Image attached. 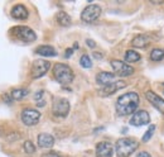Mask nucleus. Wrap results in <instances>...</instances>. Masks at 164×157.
Wrapping results in <instances>:
<instances>
[{
	"label": "nucleus",
	"instance_id": "f257e3e1",
	"mask_svg": "<svg viewBox=\"0 0 164 157\" xmlns=\"http://www.w3.org/2000/svg\"><path fill=\"white\" fill-rule=\"evenodd\" d=\"M139 95L136 93H126L121 95L116 101V112L119 115H129L136 112L139 107Z\"/></svg>",
	"mask_w": 164,
	"mask_h": 157
},
{
	"label": "nucleus",
	"instance_id": "f03ea898",
	"mask_svg": "<svg viewBox=\"0 0 164 157\" xmlns=\"http://www.w3.org/2000/svg\"><path fill=\"white\" fill-rule=\"evenodd\" d=\"M139 147V142L134 138H120L116 142L115 151L117 157H129Z\"/></svg>",
	"mask_w": 164,
	"mask_h": 157
},
{
	"label": "nucleus",
	"instance_id": "7ed1b4c3",
	"mask_svg": "<svg viewBox=\"0 0 164 157\" xmlns=\"http://www.w3.org/2000/svg\"><path fill=\"white\" fill-rule=\"evenodd\" d=\"M53 75L56 77V80L62 84V85H67L71 84L75 78L73 71L71 70L70 66H67L64 63H56L53 67Z\"/></svg>",
	"mask_w": 164,
	"mask_h": 157
},
{
	"label": "nucleus",
	"instance_id": "20e7f679",
	"mask_svg": "<svg viewBox=\"0 0 164 157\" xmlns=\"http://www.w3.org/2000/svg\"><path fill=\"white\" fill-rule=\"evenodd\" d=\"M11 33L23 42H33L37 39V34L34 33V31L29 27H24V25H18V27L11 28Z\"/></svg>",
	"mask_w": 164,
	"mask_h": 157
},
{
	"label": "nucleus",
	"instance_id": "39448f33",
	"mask_svg": "<svg viewBox=\"0 0 164 157\" xmlns=\"http://www.w3.org/2000/svg\"><path fill=\"white\" fill-rule=\"evenodd\" d=\"M68 112H70V103L67 99L63 98H57L53 100V105H52V113L59 117V118H64L67 117Z\"/></svg>",
	"mask_w": 164,
	"mask_h": 157
},
{
	"label": "nucleus",
	"instance_id": "423d86ee",
	"mask_svg": "<svg viewBox=\"0 0 164 157\" xmlns=\"http://www.w3.org/2000/svg\"><path fill=\"white\" fill-rule=\"evenodd\" d=\"M100 15H101V8L96 4H90L81 13V19L85 23H92L97 20Z\"/></svg>",
	"mask_w": 164,
	"mask_h": 157
},
{
	"label": "nucleus",
	"instance_id": "0eeeda50",
	"mask_svg": "<svg viewBox=\"0 0 164 157\" xmlns=\"http://www.w3.org/2000/svg\"><path fill=\"white\" fill-rule=\"evenodd\" d=\"M51 67V62L47 60H35L32 66V77L33 78H39L43 75L47 74V71Z\"/></svg>",
	"mask_w": 164,
	"mask_h": 157
},
{
	"label": "nucleus",
	"instance_id": "6e6552de",
	"mask_svg": "<svg viewBox=\"0 0 164 157\" xmlns=\"http://www.w3.org/2000/svg\"><path fill=\"white\" fill-rule=\"evenodd\" d=\"M111 67L114 70V72L119 76H130L134 74V69L130 66V65H128L126 62L124 61H119V60H113L111 61Z\"/></svg>",
	"mask_w": 164,
	"mask_h": 157
},
{
	"label": "nucleus",
	"instance_id": "1a4fd4ad",
	"mask_svg": "<svg viewBox=\"0 0 164 157\" xmlns=\"http://www.w3.org/2000/svg\"><path fill=\"white\" fill-rule=\"evenodd\" d=\"M22 122L25 124V125H28V127H32V125H35L39 121V118H40V113L35 109H23L22 112Z\"/></svg>",
	"mask_w": 164,
	"mask_h": 157
},
{
	"label": "nucleus",
	"instance_id": "9d476101",
	"mask_svg": "<svg viewBox=\"0 0 164 157\" xmlns=\"http://www.w3.org/2000/svg\"><path fill=\"white\" fill-rule=\"evenodd\" d=\"M150 122V117L146 110H138L135 112L130 119V124L134 127H141Z\"/></svg>",
	"mask_w": 164,
	"mask_h": 157
},
{
	"label": "nucleus",
	"instance_id": "9b49d317",
	"mask_svg": "<svg viewBox=\"0 0 164 157\" xmlns=\"http://www.w3.org/2000/svg\"><path fill=\"white\" fill-rule=\"evenodd\" d=\"M126 86V83L124 81H115V83H111V84H109L106 86H104L102 89L99 90V95L100 96H109V95H113L114 93H116L117 90L122 89V87H125Z\"/></svg>",
	"mask_w": 164,
	"mask_h": 157
},
{
	"label": "nucleus",
	"instance_id": "f8f14e48",
	"mask_svg": "<svg viewBox=\"0 0 164 157\" xmlns=\"http://www.w3.org/2000/svg\"><path fill=\"white\" fill-rule=\"evenodd\" d=\"M145 98L155 109H158L160 113L164 114V99L162 96H159L158 94H155V93H153V91L149 90L145 93Z\"/></svg>",
	"mask_w": 164,
	"mask_h": 157
},
{
	"label": "nucleus",
	"instance_id": "ddd939ff",
	"mask_svg": "<svg viewBox=\"0 0 164 157\" xmlns=\"http://www.w3.org/2000/svg\"><path fill=\"white\" fill-rule=\"evenodd\" d=\"M114 153V148L111 143L100 142L96 146V157H111Z\"/></svg>",
	"mask_w": 164,
	"mask_h": 157
},
{
	"label": "nucleus",
	"instance_id": "4468645a",
	"mask_svg": "<svg viewBox=\"0 0 164 157\" xmlns=\"http://www.w3.org/2000/svg\"><path fill=\"white\" fill-rule=\"evenodd\" d=\"M29 13L28 10H27V8L22 4H18L15 5L14 8L11 9V17L14 19H18V20H25L27 18H28Z\"/></svg>",
	"mask_w": 164,
	"mask_h": 157
},
{
	"label": "nucleus",
	"instance_id": "2eb2a0df",
	"mask_svg": "<svg viewBox=\"0 0 164 157\" xmlns=\"http://www.w3.org/2000/svg\"><path fill=\"white\" fill-rule=\"evenodd\" d=\"M115 74H111V72H106V71H102L100 74H97L96 76V83L99 85H102V86H106L111 83H115Z\"/></svg>",
	"mask_w": 164,
	"mask_h": 157
},
{
	"label": "nucleus",
	"instance_id": "dca6fc26",
	"mask_svg": "<svg viewBox=\"0 0 164 157\" xmlns=\"http://www.w3.org/2000/svg\"><path fill=\"white\" fill-rule=\"evenodd\" d=\"M150 43H152V39H150V37L146 34H140L138 37H135L131 41V45L135 48H146Z\"/></svg>",
	"mask_w": 164,
	"mask_h": 157
},
{
	"label": "nucleus",
	"instance_id": "f3484780",
	"mask_svg": "<svg viewBox=\"0 0 164 157\" xmlns=\"http://www.w3.org/2000/svg\"><path fill=\"white\" fill-rule=\"evenodd\" d=\"M54 145V138L53 136L48 133H40L38 136V146L40 148H51Z\"/></svg>",
	"mask_w": 164,
	"mask_h": 157
},
{
	"label": "nucleus",
	"instance_id": "a211bd4d",
	"mask_svg": "<svg viewBox=\"0 0 164 157\" xmlns=\"http://www.w3.org/2000/svg\"><path fill=\"white\" fill-rule=\"evenodd\" d=\"M35 52L38 55L40 56H43V57H54V56H57V51L54 49L52 46H39Z\"/></svg>",
	"mask_w": 164,
	"mask_h": 157
},
{
	"label": "nucleus",
	"instance_id": "6ab92c4d",
	"mask_svg": "<svg viewBox=\"0 0 164 157\" xmlns=\"http://www.w3.org/2000/svg\"><path fill=\"white\" fill-rule=\"evenodd\" d=\"M56 19H57V23L59 25H62V27H68V25H71V17L64 11L57 13Z\"/></svg>",
	"mask_w": 164,
	"mask_h": 157
},
{
	"label": "nucleus",
	"instance_id": "aec40b11",
	"mask_svg": "<svg viewBox=\"0 0 164 157\" xmlns=\"http://www.w3.org/2000/svg\"><path fill=\"white\" fill-rule=\"evenodd\" d=\"M29 94L28 89H14L11 91V99L13 100H20Z\"/></svg>",
	"mask_w": 164,
	"mask_h": 157
},
{
	"label": "nucleus",
	"instance_id": "412c9836",
	"mask_svg": "<svg viewBox=\"0 0 164 157\" xmlns=\"http://www.w3.org/2000/svg\"><path fill=\"white\" fill-rule=\"evenodd\" d=\"M44 96H46L44 90H39V91H37V93L34 94V101L37 104V107L42 108V107L46 105V99H44Z\"/></svg>",
	"mask_w": 164,
	"mask_h": 157
},
{
	"label": "nucleus",
	"instance_id": "4be33fe9",
	"mask_svg": "<svg viewBox=\"0 0 164 157\" xmlns=\"http://www.w3.org/2000/svg\"><path fill=\"white\" fill-rule=\"evenodd\" d=\"M140 58H141L140 55L136 51H134V49H130V51H128L126 53H125V62L126 63L128 62H138Z\"/></svg>",
	"mask_w": 164,
	"mask_h": 157
},
{
	"label": "nucleus",
	"instance_id": "5701e85b",
	"mask_svg": "<svg viewBox=\"0 0 164 157\" xmlns=\"http://www.w3.org/2000/svg\"><path fill=\"white\" fill-rule=\"evenodd\" d=\"M164 58V48H154L150 52V60L152 61H162Z\"/></svg>",
	"mask_w": 164,
	"mask_h": 157
},
{
	"label": "nucleus",
	"instance_id": "b1692460",
	"mask_svg": "<svg viewBox=\"0 0 164 157\" xmlns=\"http://www.w3.org/2000/svg\"><path fill=\"white\" fill-rule=\"evenodd\" d=\"M154 130H155V125L154 124H152V125H149V128H148V130L145 132V134L143 136V138H141V141L144 142V143H146L150 138L153 137V134H154Z\"/></svg>",
	"mask_w": 164,
	"mask_h": 157
},
{
	"label": "nucleus",
	"instance_id": "393cba45",
	"mask_svg": "<svg viewBox=\"0 0 164 157\" xmlns=\"http://www.w3.org/2000/svg\"><path fill=\"white\" fill-rule=\"evenodd\" d=\"M80 63H81V66L85 67V69H91L92 67V61L90 60V57L87 55H84V56L81 57Z\"/></svg>",
	"mask_w": 164,
	"mask_h": 157
},
{
	"label": "nucleus",
	"instance_id": "a878e982",
	"mask_svg": "<svg viewBox=\"0 0 164 157\" xmlns=\"http://www.w3.org/2000/svg\"><path fill=\"white\" fill-rule=\"evenodd\" d=\"M23 148L27 153H34L35 152V146L32 141H25L24 145H23Z\"/></svg>",
	"mask_w": 164,
	"mask_h": 157
},
{
	"label": "nucleus",
	"instance_id": "bb28decb",
	"mask_svg": "<svg viewBox=\"0 0 164 157\" xmlns=\"http://www.w3.org/2000/svg\"><path fill=\"white\" fill-rule=\"evenodd\" d=\"M42 157H62V156H59V155L56 153V152H48V153L42 155Z\"/></svg>",
	"mask_w": 164,
	"mask_h": 157
},
{
	"label": "nucleus",
	"instance_id": "cd10ccee",
	"mask_svg": "<svg viewBox=\"0 0 164 157\" xmlns=\"http://www.w3.org/2000/svg\"><path fill=\"white\" fill-rule=\"evenodd\" d=\"M136 157H152V155L145 152V151H140L138 155H136Z\"/></svg>",
	"mask_w": 164,
	"mask_h": 157
},
{
	"label": "nucleus",
	"instance_id": "c85d7f7f",
	"mask_svg": "<svg viewBox=\"0 0 164 157\" xmlns=\"http://www.w3.org/2000/svg\"><path fill=\"white\" fill-rule=\"evenodd\" d=\"M86 43H87V46L90 48H95V47H96V43H95L92 39H86Z\"/></svg>",
	"mask_w": 164,
	"mask_h": 157
},
{
	"label": "nucleus",
	"instance_id": "c756f323",
	"mask_svg": "<svg viewBox=\"0 0 164 157\" xmlns=\"http://www.w3.org/2000/svg\"><path fill=\"white\" fill-rule=\"evenodd\" d=\"M73 53V49L72 48H68L67 51H66V53H64V57L66 58H68V57H71V55Z\"/></svg>",
	"mask_w": 164,
	"mask_h": 157
},
{
	"label": "nucleus",
	"instance_id": "7c9ffc66",
	"mask_svg": "<svg viewBox=\"0 0 164 157\" xmlns=\"http://www.w3.org/2000/svg\"><path fill=\"white\" fill-rule=\"evenodd\" d=\"M92 56H93L95 58H97V60H102V57H104V55H102V53H99V52H93Z\"/></svg>",
	"mask_w": 164,
	"mask_h": 157
},
{
	"label": "nucleus",
	"instance_id": "2f4dec72",
	"mask_svg": "<svg viewBox=\"0 0 164 157\" xmlns=\"http://www.w3.org/2000/svg\"><path fill=\"white\" fill-rule=\"evenodd\" d=\"M2 133H3V129H2V128H0V134H2Z\"/></svg>",
	"mask_w": 164,
	"mask_h": 157
}]
</instances>
